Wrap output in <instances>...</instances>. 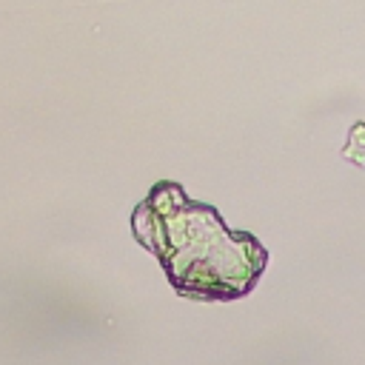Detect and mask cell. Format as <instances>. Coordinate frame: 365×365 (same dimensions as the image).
Instances as JSON below:
<instances>
[{"mask_svg":"<svg viewBox=\"0 0 365 365\" xmlns=\"http://www.w3.org/2000/svg\"><path fill=\"white\" fill-rule=\"evenodd\" d=\"M131 231L148 248L180 297L240 299L259 282L268 251L248 231L225 228L222 217L163 180L131 214Z\"/></svg>","mask_w":365,"mask_h":365,"instance_id":"obj_1","label":"cell"}]
</instances>
